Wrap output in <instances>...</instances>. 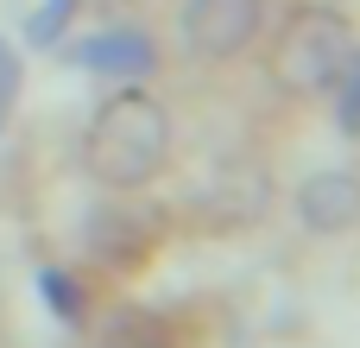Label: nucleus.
I'll return each instance as SVG.
<instances>
[{"mask_svg":"<svg viewBox=\"0 0 360 348\" xmlns=\"http://www.w3.org/2000/svg\"><path fill=\"white\" fill-rule=\"evenodd\" d=\"M13 101H19V57H13V44L0 38V127H6V114H13Z\"/></svg>","mask_w":360,"mask_h":348,"instance_id":"9","label":"nucleus"},{"mask_svg":"<svg viewBox=\"0 0 360 348\" xmlns=\"http://www.w3.org/2000/svg\"><path fill=\"white\" fill-rule=\"evenodd\" d=\"M348 51H354V32H348V19L335 6H297L285 19L278 44H272V76L291 95H329Z\"/></svg>","mask_w":360,"mask_h":348,"instance_id":"2","label":"nucleus"},{"mask_svg":"<svg viewBox=\"0 0 360 348\" xmlns=\"http://www.w3.org/2000/svg\"><path fill=\"white\" fill-rule=\"evenodd\" d=\"M165 152H171V120H165V108H158L146 89L108 95V101L95 108L89 133H82V165H89V178L108 184V190H139V184H152L158 165H165Z\"/></svg>","mask_w":360,"mask_h":348,"instance_id":"1","label":"nucleus"},{"mask_svg":"<svg viewBox=\"0 0 360 348\" xmlns=\"http://www.w3.org/2000/svg\"><path fill=\"white\" fill-rule=\"evenodd\" d=\"M297 222L310 235H348L360 222V178L354 171H316V178H304Z\"/></svg>","mask_w":360,"mask_h":348,"instance_id":"4","label":"nucleus"},{"mask_svg":"<svg viewBox=\"0 0 360 348\" xmlns=\"http://www.w3.org/2000/svg\"><path fill=\"white\" fill-rule=\"evenodd\" d=\"M95 348H171V342H165V330H158L152 317H133V311H127V317H114V323L101 330Z\"/></svg>","mask_w":360,"mask_h":348,"instance_id":"6","label":"nucleus"},{"mask_svg":"<svg viewBox=\"0 0 360 348\" xmlns=\"http://www.w3.org/2000/svg\"><path fill=\"white\" fill-rule=\"evenodd\" d=\"M82 63L108 70V76H146L152 70V44L139 32H101L95 44H82Z\"/></svg>","mask_w":360,"mask_h":348,"instance_id":"5","label":"nucleus"},{"mask_svg":"<svg viewBox=\"0 0 360 348\" xmlns=\"http://www.w3.org/2000/svg\"><path fill=\"white\" fill-rule=\"evenodd\" d=\"M329 89H335V120H342V133H360V51H348V63H342V76H335Z\"/></svg>","mask_w":360,"mask_h":348,"instance_id":"7","label":"nucleus"},{"mask_svg":"<svg viewBox=\"0 0 360 348\" xmlns=\"http://www.w3.org/2000/svg\"><path fill=\"white\" fill-rule=\"evenodd\" d=\"M63 13H76V0H51V6L38 13V25H32V38H38V44H51V38H57V25H63Z\"/></svg>","mask_w":360,"mask_h":348,"instance_id":"10","label":"nucleus"},{"mask_svg":"<svg viewBox=\"0 0 360 348\" xmlns=\"http://www.w3.org/2000/svg\"><path fill=\"white\" fill-rule=\"evenodd\" d=\"M184 51L190 57H234L259 32V0H184Z\"/></svg>","mask_w":360,"mask_h":348,"instance_id":"3","label":"nucleus"},{"mask_svg":"<svg viewBox=\"0 0 360 348\" xmlns=\"http://www.w3.org/2000/svg\"><path fill=\"white\" fill-rule=\"evenodd\" d=\"M38 292L51 298V311H57L63 323H76V317H82V292H76L63 273H38Z\"/></svg>","mask_w":360,"mask_h":348,"instance_id":"8","label":"nucleus"}]
</instances>
